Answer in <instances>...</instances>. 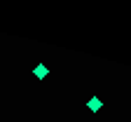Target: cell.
<instances>
[{"mask_svg":"<svg viewBox=\"0 0 131 122\" xmlns=\"http://www.w3.org/2000/svg\"><path fill=\"white\" fill-rule=\"evenodd\" d=\"M87 106H89V110H91V113H96V110H101V99H98V96H91Z\"/></svg>","mask_w":131,"mask_h":122,"instance_id":"cell-1","label":"cell"},{"mask_svg":"<svg viewBox=\"0 0 131 122\" xmlns=\"http://www.w3.org/2000/svg\"><path fill=\"white\" fill-rule=\"evenodd\" d=\"M35 78H47V66H45V63L35 66Z\"/></svg>","mask_w":131,"mask_h":122,"instance_id":"cell-2","label":"cell"}]
</instances>
